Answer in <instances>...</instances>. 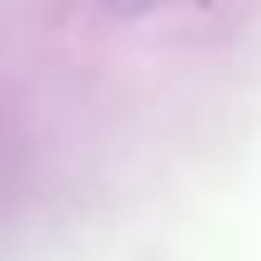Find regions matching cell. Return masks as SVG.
I'll return each mask as SVG.
<instances>
[{
    "label": "cell",
    "mask_w": 261,
    "mask_h": 261,
    "mask_svg": "<svg viewBox=\"0 0 261 261\" xmlns=\"http://www.w3.org/2000/svg\"><path fill=\"white\" fill-rule=\"evenodd\" d=\"M112 15H145V10H155V5H165V0H102Z\"/></svg>",
    "instance_id": "6da1fadb"
}]
</instances>
